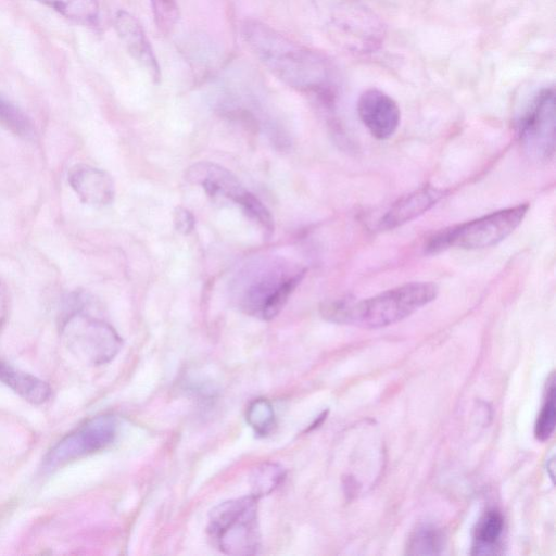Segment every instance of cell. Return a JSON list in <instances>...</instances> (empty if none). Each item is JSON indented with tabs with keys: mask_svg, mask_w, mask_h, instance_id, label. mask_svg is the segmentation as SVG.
Segmentation results:
<instances>
[{
	"mask_svg": "<svg viewBox=\"0 0 556 556\" xmlns=\"http://www.w3.org/2000/svg\"><path fill=\"white\" fill-rule=\"evenodd\" d=\"M283 477V469L274 463H266L255 468L250 478L253 495L260 498L271 493Z\"/></svg>",
	"mask_w": 556,
	"mask_h": 556,
	"instance_id": "obj_21",
	"label": "cell"
},
{
	"mask_svg": "<svg viewBox=\"0 0 556 556\" xmlns=\"http://www.w3.org/2000/svg\"><path fill=\"white\" fill-rule=\"evenodd\" d=\"M114 27L131 58L153 81H160L161 70L157 60L138 20L129 12L119 10L114 17Z\"/></svg>",
	"mask_w": 556,
	"mask_h": 556,
	"instance_id": "obj_12",
	"label": "cell"
},
{
	"mask_svg": "<svg viewBox=\"0 0 556 556\" xmlns=\"http://www.w3.org/2000/svg\"><path fill=\"white\" fill-rule=\"evenodd\" d=\"M504 529V519L500 511L488 510L475 529L472 554H494Z\"/></svg>",
	"mask_w": 556,
	"mask_h": 556,
	"instance_id": "obj_16",
	"label": "cell"
},
{
	"mask_svg": "<svg viewBox=\"0 0 556 556\" xmlns=\"http://www.w3.org/2000/svg\"><path fill=\"white\" fill-rule=\"evenodd\" d=\"M68 184L81 202L91 206H106L115 197V185L103 169L88 164H76L68 172Z\"/></svg>",
	"mask_w": 556,
	"mask_h": 556,
	"instance_id": "obj_13",
	"label": "cell"
},
{
	"mask_svg": "<svg viewBox=\"0 0 556 556\" xmlns=\"http://www.w3.org/2000/svg\"><path fill=\"white\" fill-rule=\"evenodd\" d=\"M186 180L200 185L212 198H222L239 205L249 192L227 168L211 162H199L186 170Z\"/></svg>",
	"mask_w": 556,
	"mask_h": 556,
	"instance_id": "obj_11",
	"label": "cell"
},
{
	"mask_svg": "<svg viewBox=\"0 0 556 556\" xmlns=\"http://www.w3.org/2000/svg\"><path fill=\"white\" fill-rule=\"evenodd\" d=\"M117 428V419L112 414L85 420L49 450L43 460L45 467L52 470L104 450L115 440Z\"/></svg>",
	"mask_w": 556,
	"mask_h": 556,
	"instance_id": "obj_7",
	"label": "cell"
},
{
	"mask_svg": "<svg viewBox=\"0 0 556 556\" xmlns=\"http://www.w3.org/2000/svg\"><path fill=\"white\" fill-rule=\"evenodd\" d=\"M240 31L253 55L285 85L299 91L329 92L333 73L324 55L257 20L243 21Z\"/></svg>",
	"mask_w": 556,
	"mask_h": 556,
	"instance_id": "obj_1",
	"label": "cell"
},
{
	"mask_svg": "<svg viewBox=\"0 0 556 556\" xmlns=\"http://www.w3.org/2000/svg\"><path fill=\"white\" fill-rule=\"evenodd\" d=\"M247 422L258 435L268 434L275 425V412L269 401L254 400L247 409Z\"/></svg>",
	"mask_w": 556,
	"mask_h": 556,
	"instance_id": "obj_22",
	"label": "cell"
},
{
	"mask_svg": "<svg viewBox=\"0 0 556 556\" xmlns=\"http://www.w3.org/2000/svg\"><path fill=\"white\" fill-rule=\"evenodd\" d=\"M89 306L90 300L85 294H74L62 318L61 333L72 353L90 364L101 365L115 357L122 340L108 321L89 312Z\"/></svg>",
	"mask_w": 556,
	"mask_h": 556,
	"instance_id": "obj_4",
	"label": "cell"
},
{
	"mask_svg": "<svg viewBox=\"0 0 556 556\" xmlns=\"http://www.w3.org/2000/svg\"><path fill=\"white\" fill-rule=\"evenodd\" d=\"M357 114L370 135L378 140L392 137L401 121L396 102L376 88L367 89L359 96Z\"/></svg>",
	"mask_w": 556,
	"mask_h": 556,
	"instance_id": "obj_10",
	"label": "cell"
},
{
	"mask_svg": "<svg viewBox=\"0 0 556 556\" xmlns=\"http://www.w3.org/2000/svg\"><path fill=\"white\" fill-rule=\"evenodd\" d=\"M443 546V533L435 527L422 526L408 539L406 553L412 555H435L441 553Z\"/></svg>",
	"mask_w": 556,
	"mask_h": 556,
	"instance_id": "obj_19",
	"label": "cell"
},
{
	"mask_svg": "<svg viewBox=\"0 0 556 556\" xmlns=\"http://www.w3.org/2000/svg\"><path fill=\"white\" fill-rule=\"evenodd\" d=\"M175 229L181 235H189L194 229L195 219L193 214L182 207L177 206L173 213Z\"/></svg>",
	"mask_w": 556,
	"mask_h": 556,
	"instance_id": "obj_25",
	"label": "cell"
},
{
	"mask_svg": "<svg viewBox=\"0 0 556 556\" xmlns=\"http://www.w3.org/2000/svg\"><path fill=\"white\" fill-rule=\"evenodd\" d=\"M305 275V269L276 257L247 265L233 281L236 302L244 313L270 320L276 317Z\"/></svg>",
	"mask_w": 556,
	"mask_h": 556,
	"instance_id": "obj_3",
	"label": "cell"
},
{
	"mask_svg": "<svg viewBox=\"0 0 556 556\" xmlns=\"http://www.w3.org/2000/svg\"><path fill=\"white\" fill-rule=\"evenodd\" d=\"M239 206L243 213L253 222H255L266 236H270L274 231V219L267 207L250 191L240 202Z\"/></svg>",
	"mask_w": 556,
	"mask_h": 556,
	"instance_id": "obj_23",
	"label": "cell"
},
{
	"mask_svg": "<svg viewBox=\"0 0 556 556\" xmlns=\"http://www.w3.org/2000/svg\"><path fill=\"white\" fill-rule=\"evenodd\" d=\"M254 495L218 504L208 516L206 532L212 545L219 552L247 556L258 552L261 535Z\"/></svg>",
	"mask_w": 556,
	"mask_h": 556,
	"instance_id": "obj_5",
	"label": "cell"
},
{
	"mask_svg": "<svg viewBox=\"0 0 556 556\" xmlns=\"http://www.w3.org/2000/svg\"><path fill=\"white\" fill-rule=\"evenodd\" d=\"M554 467H555V460H554V455L547 460V472L549 475V478L552 480H554Z\"/></svg>",
	"mask_w": 556,
	"mask_h": 556,
	"instance_id": "obj_26",
	"label": "cell"
},
{
	"mask_svg": "<svg viewBox=\"0 0 556 556\" xmlns=\"http://www.w3.org/2000/svg\"><path fill=\"white\" fill-rule=\"evenodd\" d=\"M528 210L529 204L522 203L444 228L429 238L425 251L437 254L450 248L473 250L492 247L521 224Z\"/></svg>",
	"mask_w": 556,
	"mask_h": 556,
	"instance_id": "obj_6",
	"label": "cell"
},
{
	"mask_svg": "<svg viewBox=\"0 0 556 556\" xmlns=\"http://www.w3.org/2000/svg\"><path fill=\"white\" fill-rule=\"evenodd\" d=\"M338 36L348 49L366 53L374 51L382 41L381 22L365 5L348 1L334 17Z\"/></svg>",
	"mask_w": 556,
	"mask_h": 556,
	"instance_id": "obj_9",
	"label": "cell"
},
{
	"mask_svg": "<svg viewBox=\"0 0 556 556\" xmlns=\"http://www.w3.org/2000/svg\"><path fill=\"white\" fill-rule=\"evenodd\" d=\"M155 25L160 33L167 35L176 26L179 9L176 0H150Z\"/></svg>",
	"mask_w": 556,
	"mask_h": 556,
	"instance_id": "obj_24",
	"label": "cell"
},
{
	"mask_svg": "<svg viewBox=\"0 0 556 556\" xmlns=\"http://www.w3.org/2000/svg\"><path fill=\"white\" fill-rule=\"evenodd\" d=\"M518 136L526 150L541 160L554 154L555 91L542 89L532 100L518 125Z\"/></svg>",
	"mask_w": 556,
	"mask_h": 556,
	"instance_id": "obj_8",
	"label": "cell"
},
{
	"mask_svg": "<svg viewBox=\"0 0 556 556\" xmlns=\"http://www.w3.org/2000/svg\"><path fill=\"white\" fill-rule=\"evenodd\" d=\"M554 374L547 379L546 396L534 425V435L539 441L549 439L555 429L556 394Z\"/></svg>",
	"mask_w": 556,
	"mask_h": 556,
	"instance_id": "obj_20",
	"label": "cell"
},
{
	"mask_svg": "<svg viewBox=\"0 0 556 556\" xmlns=\"http://www.w3.org/2000/svg\"><path fill=\"white\" fill-rule=\"evenodd\" d=\"M0 126L24 139H29L35 134L29 116L2 94H0Z\"/></svg>",
	"mask_w": 556,
	"mask_h": 556,
	"instance_id": "obj_18",
	"label": "cell"
},
{
	"mask_svg": "<svg viewBox=\"0 0 556 556\" xmlns=\"http://www.w3.org/2000/svg\"><path fill=\"white\" fill-rule=\"evenodd\" d=\"M67 20L85 26L96 25L100 8L97 0H35Z\"/></svg>",
	"mask_w": 556,
	"mask_h": 556,
	"instance_id": "obj_17",
	"label": "cell"
},
{
	"mask_svg": "<svg viewBox=\"0 0 556 556\" xmlns=\"http://www.w3.org/2000/svg\"><path fill=\"white\" fill-rule=\"evenodd\" d=\"M433 282H409L361 301L336 300L320 306L321 316L337 324L381 328L401 321L438 295Z\"/></svg>",
	"mask_w": 556,
	"mask_h": 556,
	"instance_id": "obj_2",
	"label": "cell"
},
{
	"mask_svg": "<svg viewBox=\"0 0 556 556\" xmlns=\"http://www.w3.org/2000/svg\"><path fill=\"white\" fill-rule=\"evenodd\" d=\"M445 191L432 186L421 187L399 199L379 220L381 230H391L402 226L435 205Z\"/></svg>",
	"mask_w": 556,
	"mask_h": 556,
	"instance_id": "obj_14",
	"label": "cell"
},
{
	"mask_svg": "<svg viewBox=\"0 0 556 556\" xmlns=\"http://www.w3.org/2000/svg\"><path fill=\"white\" fill-rule=\"evenodd\" d=\"M0 382L31 404H42L51 395V388L47 382L2 359H0Z\"/></svg>",
	"mask_w": 556,
	"mask_h": 556,
	"instance_id": "obj_15",
	"label": "cell"
}]
</instances>
